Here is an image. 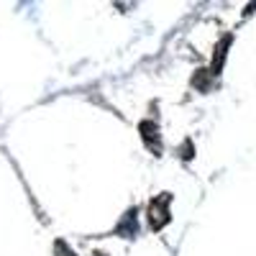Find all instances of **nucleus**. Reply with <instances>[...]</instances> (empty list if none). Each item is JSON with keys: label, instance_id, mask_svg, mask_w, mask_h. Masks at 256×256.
<instances>
[{"label": "nucleus", "instance_id": "20e7f679", "mask_svg": "<svg viewBox=\"0 0 256 256\" xmlns=\"http://www.w3.org/2000/svg\"><path fill=\"white\" fill-rule=\"evenodd\" d=\"M230 41H233V36L228 34V36H223L220 41H218V46H216V54H212V64H210V77H218L220 74V70H223V62H226V54H228V46H230Z\"/></svg>", "mask_w": 256, "mask_h": 256}, {"label": "nucleus", "instance_id": "f03ea898", "mask_svg": "<svg viewBox=\"0 0 256 256\" xmlns=\"http://www.w3.org/2000/svg\"><path fill=\"white\" fill-rule=\"evenodd\" d=\"M138 134H141V141L146 144L148 152H152L154 156H162V134H159V126L154 120H141L138 123Z\"/></svg>", "mask_w": 256, "mask_h": 256}, {"label": "nucleus", "instance_id": "7ed1b4c3", "mask_svg": "<svg viewBox=\"0 0 256 256\" xmlns=\"http://www.w3.org/2000/svg\"><path fill=\"white\" fill-rule=\"evenodd\" d=\"M136 233H138V210L131 208V210H126L120 220L116 223L113 228V236H120V238H136Z\"/></svg>", "mask_w": 256, "mask_h": 256}, {"label": "nucleus", "instance_id": "f257e3e1", "mask_svg": "<svg viewBox=\"0 0 256 256\" xmlns=\"http://www.w3.org/2000/svg\"><path fill=\"white\" fill-rule=\"evenodd\" d=\"M169 205H172V195H169V192H159L156 198H152L146 202V223H148V228H152L154 233L164 230L169 226V220H172V210H169Z\"/></svg>", "mask_w": 256, "mask_h": 256}, {"label": "nucleus", "instance_id": "39448f33", "mask_svg": "<svg viewBox=\"0 0 256 256\" xmlns=\"http://www.w3.org/2000/svg\"><path fill=\"white\" fill-rule=\"evenodd\" d=\"M54 248H56V256H77V254H74L67 244H64V241H56V244H54Z\"/></svg>", "mask_w": 256, "mask_h": 256}]
</instances>
